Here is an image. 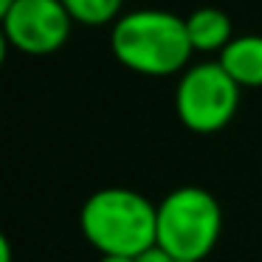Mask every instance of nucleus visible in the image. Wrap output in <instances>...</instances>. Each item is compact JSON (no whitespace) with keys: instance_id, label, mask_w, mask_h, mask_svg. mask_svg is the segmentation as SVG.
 <instances>
[{"instance_id":"1","label":"nucleus","mask_w":262,"mask_h":262,"mask_svg":"<svg viewBox=\"0 0 262 262\" xmlns=\"http://www.w3.org/2000/svg\"><path fill=\"white\" fill-rule=\"evenodd\" d=\"M79 231L102 256H141L158 245V206L127 186L96 189L79 209Z\"/></svg>"},{"instance_id":"2","label":"nucleus","mask_w":262,"mask_h":262,"mask_svg":"<svg viewBox=\"0 0 262 262\" xmlns=\"http://www.w3.org/2000/svg\"><path fill=\"white\" fill-rule=\"evenodd\" d=\"M110 48L124 68L141 76L181 74L194 51L186 17L164 9H138L121 14L110 31Z\"/></svg>"},{"instance_id":"3","label":"nucleus","mask_w":262,"mask_h":262,"mask_svg":"<svg viewBox=\"0 0 262 262\" xmlns=\"http://www.w3.org/2000/svg\"><path fill=\"white\" fill-rule=\"evenodd\" d=\"M223 234V209L203 186H178L158 203V248L183 262H203Z\"/></svg>"},{"instance_id":"4","label":"nucleus","mask_w":262,"mask_h":262,"mask_svg":"<svg viewBox=\"0 0 262 262\" xmlns=\"http://www.w3.org/2000/svg\"><path fill=\"white\" fill-rule=\"evenodd\" d=\"M243 88L220 62H198L181 74L175 88V113L192 133H217L234 119Z\"/></svg>"},{"instance_id":"5","label":"nucleus","mask_w":262,"mask_h":262,"mask_svg":"<svg viewBox=\"0 0 262 262\" xmlns=\"http://www.w3.org/2000/svg\"><path fill=\"white\" fill-rule=\"evenodd\" d=\"M6 46L23 54H54L68 42L74 17L62 0H14V6L0 14Z\"/></svg>"},{"instance_id":"6","label":"nucleus","mask_w":262,"mask_h":262,"mask_svg":"<svg viewBox=\"0 0 262 262\" xmlns=\"http://www.w3.org/2000/svg\"><path fill=\"white\" fill-rule=\"evenodd\" d=\"M217 62L239 88H262V34H239L220 51Z\"/></svg>"},{"instance_id":"7","label":"nucleus","mask_w":262,"mask_h":262,"mask_svg":"<svg viewBox=\"0 0 262 262\" xmlns=\"http://www.w3.org/2000/svg\"><path fill=\"white\" fill-rule=\"evenodd\" d=\"M186 31L194 51H223L234 40L231 34V17L217 6L194 9L186 17Z\"/></svg>"},{"instance_id":"8","label":"nucleus","mask_w":262,"mask_h":262,"mask_svg":"<svg viewBox=\"0 0 262 262\" xmlns=\"http://www.w3.org/2000/svg\"><path fill=\"white\" fill-rule=\"evenodd\" d=\"M62 6L82 26H104L119 20L121 0H62Z\"/></svg>"},{"instance_id":"9","label":"nucleus","mask_w":262,"mask_h":262,"mask_svg":"<svg viewBox=\"0 0 262 262\" xmlns=\"http://www.w3.org/2000/svg\"><path fill=\"white\" fill-rule=\"evenodd\" d=\"M136 262H183V259H175L172 254H166L164 248H149V251H144L141 256H136Z\"/></svg>"},{"instance_id":"10","label":"nucleus","mask_w":262,"mask_h":262,"mask_svg":"<svg viewBox=\"0 0 262 262\" xmlns=\"http://www.w3.org/2000/svg\"><path fill=\"white\" fill-rule=\"evenodd\" d=\"M0 262H12V243H9L6 234L0 237Z\"/></svg>"},{"instance_id":"11","label":"nucleus","mask_w":262,"mask_h":262,"mask_svg":"<svg viewBox=\"0 0 262 262\" xmlns=\"http://www.w3.org/2000/svg\"><path fill=\"white\" fill-rule=\"evenodd\" d=\"M99 262H136L133 256H99Z\"/></svg>"},{"instance_id":"12","label":"nucleus","mask_w":262,"mask_h":262,"mask_svg":"<svg viewBox=\"0 0 262 262\" xmlns=\"http://www.w3.org/2000/svg\"><path fill=\"white\" fill-rule=\"evenodd\" d=\"M14 6V0H0V14L6 12V9H12Z\"/></svg>"}]
</instances>
